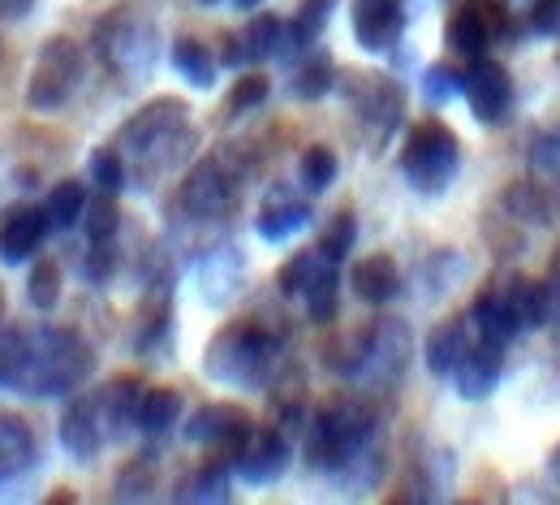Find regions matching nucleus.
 <instances>
[{
  "instance_id": "obj_29",
  "label": "nucleus",
  "mask_w": 560,
  "mask_h": 505,
  "mask_svg": "<svg viewBox=\"0 0 560 505\" xmlns=\"http://www.w3.org/2000/svg\"><path fill=\"white\" fill-rule=\"evenodd\" d=\"M324 264H332V260H324L319 255V246L315 251H298L284 268H280V277H277V286H280V294H289V298H302L306 294V286L319 277V268Z\"/></svg>"
},
{
  "instance_id": "obj_45",
  "label": "nucleus",
  "mask_w": 560,
  "mask_h": 505,
  "mask_svg": "<svg viewBox=\"0 0 560 505\" xmlns=\"http://www.w3.org/2000/svg\"><path fill=\"white\" fill-rule=\"evenodd\" d=\"M237 4H242V9H255V4H264V0H237Z\"/></svg>"
},
{
  "instance_id": "obj_13",
  "label": "nucleus",
  "mask_w": 560,
  "mask_h": 505,
  "mask_svg": "<svg viewBox=\"0 0 560 505\" xmlns=\"http://www.w3.org/2000/svg\"><path fill=\"white\" fill-rule=\"evenodd\" d=\"M289 440L277 433V428H264V433H250V440L242 445V454L233 458L237 462V475L246 484H277L280 475L289 471Z\"/></svg>"
},
{
  "instance_id": "obj_34",
  "label": "nucleus",
  "mask_w": 560,
  "mask_h": 505,
  "mask_svg": "<svg viewBox=\"0 0 560 505\" xmlns=\"http://www.w3.org/2000/svg\"><path fill=\"white\" fill-rule=\"evenodd\" d=\"M526 164H530V177L535 182H544V186H560V135H539L535 144H530V156H526Z\"/></svg>"
},
{
  "instance_id": "obj_6",
  "label": "nucleus",
  "mask_w": 560,
  "mask_h": 505,
  "mask_svg": "<svg viewBox=\"0 0 560 505\" xmlns=\"http://www.w3.org/2000/svg\"><path fill=\"white\" fill-rule=\"evenodd\" d=\"M82 87V48L70 35H57L39 48V61L31 70V87H26V104L35 113H57L66 108Z\"/></svg>"
},
{
  "instance_id": "obj_42",
  "label": "nucleus",
  "mask_w": 560,
  "mask_h": 505,
  "mask_svg": "<svg viewBox=\"0 0 560 505\" xmlns=\"http://www.w3.org/2000/svg\"><path fill=\"white\" fill-rule=\"evenodd\" d=\"M113 273V251H108V242H91V260H86V277L91 282H104Z\"/></svg>"
},
{
  "instance_id": "obj_40",
  "label": "nucleus",
  "mask_w": 560,
  "mask_h": 505,
  "mask_svg": "<svg viewBox=\"0 0 560 505\" xmlns=\"http://www.w3.org/2000/svg\"><path fill=\"white\" fill-rule=\"evenodd\" d=\"M82 225H86V233H91V242H108L113 233H117V204H113V195H104V199H95V204H86V213H82Z\"/></svg>"
},
{
  "instance_id": "obj_20",
  "label": "nucleus",
  "mask_w": 560,
  "mask_h": 505,
  "mask_svg": "<svg viewBox=\"0 0 560 505\" xmlns=\"http://www.w3.org/2000/svg\"><path fill=\"white\" fill-rule=\"evenodd\" d=\"M306 225H311V208L302 199H289V195H272L264 204L259 220H255V229H259L264 242H284V238H293Z\"/></svg>"
},
{
  "instance_id": "obj_19",
  "label": "nucleus",
  "mask_w": 560,
  "mask_h": 505,
  "mask_svg": "<svg viewBox=\"0 0 560 505\" xmlns=\"http://www.w3.org/2000/svg\"><path fill=\"white\" fill-rule=\"evenodd\" d=\"M466 351H470V333H466L462 320H444V324H435V329L427 333V346H422L427 371H431V376H453V367L462 363Z\"/></svg>"
},
{
  "instance_id": "obj_35",
  "label": "nucleus",
  "mask_w": 560,
  "mask_h": 505,
  "mask_svg": "<svg viewBox=\"0 0 560 505\" xmlns=\"http://www.w3.org/2000/svg\"><path fill=\"white\" fill-rule=\"evenodd\" d=\"M91 182L104 195H121V186H126V160H121L117 147H104V151L91 156Z\"/></svg>"
},
{
  "instance_id": "obj_25",
  "label": "nucleus",
  "mask_w": 560,
  "mask_h": 505,
  "mask_svg": "<svg viewBox=\"0 0 560 505\" xmlns=\"http://www.w3.org/2000/svg\"><path fill=\"white\" fill-rule=\"evenodd\" d=\"M242 53H246V66H259L268 57H280V39H284V22L272 13H259L242 35Z\"/></svg>"
},
{
  "instance_id": "obj_18",
  "label": "nucleus",
  "mask_w": 560,
  "mask_h": 505,
  "mask_svg": "<svg viewBox=\"0 0 560 505\" xmlns=\"http://www.w3.org/2000/svg\"><path fill=\"white\" fill-rule=\"evenodd\" d=\"M35 462V433L22 415H0V484L18 480Z\"/></svg>"
},
{
  "instance_id": "obj_46",
  "label": "nucleus",
  "mask_w": 560,
  "mask_h": 505,
  "mask_svg": "<svg viewBox=\"0 0 560 505\" xmlns=\"http://www.w3.org/2000/svg\"><path fill=\"white\" fill-rule=\"evenodd\" d=\"M203 4H220V0H203Z\"/></svg>"
},
{
  "instance_id": "obj_31",
  "label": "nucleus",
  "mask_w": 560,
  "mask_h": 505,
  "mask_svg": "<svg viewBox=\"0 0 560 505\" xmlns=\"http://www.w3.org/2000/svg\"><path fill=\"white\" fill-rule=\"evenodd\" d=\"M177 502H229V471H224L220 462L195 471V475L177 489Z\"/></svg>"
},
{
  "instance_id": "obj_2",
  "label": "nucleus",
  "mask_w": 560,
  "mask_h": 505,
  "mask_svg": "<svg viewBox=\"0 0 560 505\" xmlns=\"http://www.w3.org/2000/svg\"><path fill=\"white\" fill-rule=\"evenodd\" d=\"M91 367H95V359L78 333L39 329V333H26V367H22L18 389L31 398H61L91 376Z\"/></svg>"
},
{
  "instance_id": "obj_22",
  "label": "nucleus",
  "mask_w": 560,
  "mask_h": 505,
  "mask_svg": "<svg viewBox=\"0 0 560 505\" xmlns=\"http://www.w3.org/2000/svg\"><path fill=\"white\" fill-rule=\"evenodd\" d=\"M139 402H142L139 380H117V385H108V393H104V402H100L108 433L121 436V433H130V428H139Z\"/></svg>"
},
{
  "instance_id": "obj_8",
  "label": "nucleus",
  "mask_w": 560,
  "mask_h": 505,
  "mask_svg": "<svg viewBox=\"0 0 560 505\" xmlns=\"http://www.w3.org/2000/svg\"><path fill=\"white\" fill-rule=\"evenodd\" d=\"M462 95L479 126H500L509 122V108H513V78L500 61L475 57L470 70L462 73Z\"/></svg>"
},
{
  "instance_id": "obj_7",
  "label": "nucleus",
  "mask_w": 560,
  "mask_h": 505,
  "mask_svg": "<svg viewBox=\"0 0 560 505\" xmlns=\"http://www.w3.org/2000/svg\"><path fill=\"white\" fill-rule=\"evenodd\" d=\"M95 44H100V57L108 61V70L117 73L139 78L155 66V26L147 18H139L135 9L108 13L95 31Z\"/></svg>"
},
{
  "instance_id": "obj_41",
  "label": "nucleus",
  "mask_w": 560,
  "mask_h": 505,
  "mask_svg": "<svg viewBox=\"0 0 560 505\" xmlns=\"http://www.w3.org/2000/svg\"><path fill=\"white\" fill-rule=\"evenodd\" d=\"M530 26H535V35L557 39L560 35V0H535V9H530Z\"/></svg>"
},
{
  "instance_id": "obj_12",
  "label": "nucleus",
  "mask_w": 560,
  "mask_h": 505,
  "mask_svg": "<svg viewBox=\"0 0 560 505\" xmlns=\"http://www.w3.org/2000/svg\"><path fill=\"white\" fill-rule=\"evenodd\" d=\"M229 195H233V182L220 160H199L182 182V208L195 220L220 217L229 208Z\"/></svg>"
},
{
  "instance_id": "obj_11",
  "label": "nucleus",
  "mask_w": 560,
  "mask_h": 505,
  "mask_svg": "<svg viewBox=\"0 0 560 505\" xmlns=\"http://www.w3.org/2000/svg\"><path fill=\"white\" fill-rule=\"evenodd\" d=\"M406 31L401 0H353V39L366 53H388Z\"/></svg>"
},
{
  "instance_id": "obj_15",
  "label": "nucleus",
  "mask_w": 560,
  "mask_h": 505,
  "mask_svg": "<svg viewBox=\"0 0 560 505\" xmlns=\"http://www.w3.org/2000/svg\"><path fill=\"white\" fill-rule=\"evenodd\" d=\"M48 208H22V213H9V220L0 225V260L4 264H26L44 238H48Z\"/></svg>"
},
{
  "instance_id": "obj_5",
  "label": "nucleus",
  "mask_w": 560,
  "mask_h": 505,
  "mask_svg": "<svg viewBox=\"0 0 560 505\" xmlns=\"http://www.w3.org/2000/svg\"><path fill=\"white\" fill-rule=\"evenodd\" d=\"M186 104L182 100H151L147 108H139L126 130H121V147L142 160V169H168L177 160V144L190 139L186 126Z\"/></svg>"
},
{
  "instance_id": "obj_32",
  "label": "nucleus",
  "mask_w": 560,
  "mask_h": 505,
  "mask_svg": "<svg viewBox=\"0 0 560 505\" xmlns=\"http://www.w3.org/2000/svg\"><path fill=\"white\" fill-rule=\"evenodd\" d=\"M26 298L35 311H52L61 302V264L57 260H39L31 268V282H26Z\"/></svg>"
},
{
  "instance_id": "obj_24",
  "label": "nucleus",
  "mask_w": 560,
  "mask_h": 505,
  "mask_svg": "<svg viewBox=\"0 0 560 505\" xmlns=\"http://www.w3.org/2000/svg\"><path fill=\"white\" fill-rule=\"evenodd\" d=\"M504 208H509V217L526 220V225H552V199L544 195V182H517L513 191H504Z\"/></svg>"
},
{
  "instance_id": "obj_43",
  "label": "nucleus",
  "mask_w": 560,
  "mask_h": 505,
  "mask_svg": "<svg viewBox=\"0 0 560 505\" xmlns=\"http://www.w3.org/2000/svg\"><path fill=\"white\" fill-rule=\"evenodd\" d=\"M31 9H35V0H0V18H13V22L26 18Z\"/></svg>"
},
{
  "instance_id": "obj_3",
  "label": "nucleus",
  "mask_w": 560,
  "mask_h": 505,
  "mask_svg": "<svg viewBox=\"0 0 560 505\" xmlns=\"http://www.w3.org/2000/svg\"><path fill=\"white\" fill-rule=\"evenodd\" d=\"M272 363H277V337L259 324H229L208 346V376L220 385L259 389L268 380Z\"/></svg>"
},
{
  "instance_id": "obj_14",
  "label": "nucleus",
  "mask_w": 560,
  "mask_h": 505,
  "mask_svg": "<svg viewBox=\"0 0 560 505\" xmlns=\"http://www.w3.org/2000/svg\"><path fill=\"white\" fill-rule=\"evenodd\" d=\"M500 376H504V346H495V342H475L462 363L453 367V380H457V393L466 398V402H483L491 398V389L500 385Z\"/></svg>"
},
{
  "instance_id": "obj_17",
  "label": "nucleus",
  "mask_w": 560,
  "mask_h": 505,
  "mask_svg": "<svg viewBox=\"0 0 560 505\" xmlns=\"http://www.w3.org/2000/svg\"><path fill=\"white\" fill-rule=\"evenodd\" d=\"M350 282H353V294L362 302L384 307V302H393L401 294V268H397L393 255H366V260L353 264Z\"/></svg>"
},
{
  "instance_id": "obj_10",
  "label": "nucleus",
  "mask_w": 560,
  "mask_h": 505,
  "mask_svg": "<svg viewBox=\"0 0 560 505\" xmlns=\"http://www.w3.org/2000/svg\"><path fill=\"white\" fill-rule=\"evenodd\" d=\"M495 31H509V22L495 13V4H462V9H453L448 26H444V44L457 57H470L475 61V57L488 53Z\"/></svg>"
},
{
  "instance_id": "obj_26",
  "label": "nucleus",
  "mask_w": 560,
  "mask_h": 505,
  "mask_svg": "<svg viewBox=\"0 0 560 505\" xmlns=\"http://www.w3.org/2000/svg\"><path fill=\"white\" fill-rule=\"evenodd\" d=\"M337 173H341V160H337V151L324 144H311L302 151V160H298V177H302V186L311 191V195H324L332 182H337Z\"/></svg>"
},
{
  "instance_id": "obj_30",
  "label": "nucleus",
  "mask_w": 560,
  "mask_h": 505,
  "mask_svg": "<svg viewBox=\"0 0 560 505\" xmlns=\"http://www.w3.org/2000/svg\"><path fill=\"white\" fill-rule=\"evenodd\" d=\"M337 264H324L319 268V277L306 286V311H311V320L315 324H328V320H337Z\"/></svg>"
},
{
  "instance_id": "obj_38",
  "label": "nucleus",
  "mask_w": 560,
  "mask_h": 505,
  "mask_svg": "<svg viewBox=\"0 0 560 505\" xmlns=\"http://www.w3.org/2000/svg\"><path fill=\"white\" fill-rule=\"evenodd\" d=\"M268 91H272V82H268L264 73H242V78L233 82V91H229V113L242 117V113L259 108V104L268 100Z\"/></svg>"
},
{
  "instance_id": "obj_28",
  "label": "nucleus",
  "mask_w": 560,
  "mask_h": 505,
  "mask_svg": "<svg viewBox=\"0 0 560 505\" xmlns=\"http://www.w3.org/2000/svg\"><path fill=\"white\" fill-rule=\"evenodd\" d=\"M332 57L328 53H315L311 61H302V70L293 73V82H289V91H293V100H324L328 91H332Z\"/></svg>"
},
{
  "instance_id": "obj_44",
  "label": "nucleus",
  "mask_w": 560,
  "mask_h": 505,
  "mask_svg": "<svg viewBox=\"0 0 560 505\" xmlns=\"http://www.w3.org/2000/svg\"><path fill=\"white\" fill-rule=\"evenodd\" d=\"M552 475L560 480V445H557V454H552Z\"/></svg>"
},
{
  "instance_id": "obj_23",
  "label": "nucleus",
  "mask_w": 560,
  "mask_h": 505,
  "mask_svg": "<svg viewBox=\"0 0 560 505\" xmlns=\"http://www.w3.org/2000/svg\"><path fill=\"white\" fill-rule=\"evenodd\" d=\"M182 420V393L177 389H147L139 402V433L164 436Z\"/></svg>"
},
{
  "instance_id": "obj_36",
  "label": "nucleus",
  "mask_w": 560,
  "mask_h": 505,
  "mask_svg": "<svg viewBox=\"0 0 560 505\" xmlns=\"http://www.w3.org/2000/svg\"><path fill=\"white\" fill-rule=\"evenodd\" d=\"M353 238H358V220H353V213H337V220H332V225L324 229V238H319V255L332 260V264H341V260L353 251Z\"/></svg>"
},
{
  "instance_id": "obj_1",
  "label": "nucleus",
  "mask_w": 560,
  "mask_h": 505,
  "mask_svg": "<svg viewBox=\"0 0 560 505\" xmlns=\"http://www.w3.org/2000/svg\"><path fill=\"white\" fill-rule=\"evenodd\" d=\"M371 440H375V411L358 398H337L315 415L306 433V458L315 471L346 475L353 462L371 454Z\"/></svg>"
},
{
  "instance_id": "obj_47",
  "label": "nucleus",
  "mask_w": 560,
  "mask_h": 505,
  "mask_svg": "<svg viewBox=\"0 0 560 505\" xmlns=\"http://www.w3.org/2000/svg\"><path fill=\"white\" fill-rule=\"evenodd\" d=\"M557 66H560V53H557Z\"/></svg>"
},
{
  "instance_id": "obj_16",
  "label": "nucleus",
  "mask_w": 560,
  "mask_h": 505,
  "mask_svg": "<svg viewBox=\"0 0 560 505\" xmlns=\"http://www.w3.org/2000/svg\"><path fill=\"white\" fill-rule=\"evenodd\" d=\"M61 445L70 449L78 462H91L104 445V428H100V402L78 398L70 411L61 415Z\"/></svg>"
},
{
  "instance_id": "obj_39",
  "label": "nucleus",
  "mask_w": 560,
  "mask_h": 505,
  "mask_svg": "<svg viewBox=\"0 0 560 505\" xmlns=\"http://www.w3.org/2000/svg\"><path fill=\"white\" fill-rule=\"evenodd\" d=\"M151 484H155V462H151V458L130 462V467L121 471V480H117V502H142V497L151 493Z\"/></svg>"
},
{
  "instance_id": "obj_33",
  "label": "nucleus",
  "mask_w": 560,
  "mask_h": 505,
  "mask_svg": "<svg viewBox=\"0 0 560 505\" xmlns=\"http://www.w3.org/2000/svg\"><path fill=\"white\" fill-rule=\"evenodd\" d=\"M86 213V191L82 182H61L52 195H48V220L52 229H73Z\"/></svg>"
},
{
  "instance_id": "obj_4",
  "label": "nucleus",
  "mask_w": 560,
  "mask_h": 505,
  "mask_svg": "<svg viewBox=\"0 0 560 505\" xmlns=\"http://www.w3.org/2000/svg\"><path fill=\"white\" fill-rule=\"evenodd\" d=\"M462 169V144L444 122H419L401 147V177L419 195H444Z\"/></svg>"
},
{
  "instance_id": "obj_37",
  "label": "nucleus",
  "mask_w": 560,
  "mask_h": 505,
  "mask_svg": "<svg viewBox=\"0 0 560 505\" xmlns=\"http://www.w3.org/2000/svg\"><path fill=\"white\" fill-rule=\"evenodd\" d=\"M453 95H462V73L453 70V66H427V73H422V100L431 108H440Z\"/></svg>"
},
{
  "instance_id": "obj_21",
  "label": "nucleus",
  "mask_w": 560,
  "mask_h": 505,
  "mask_svg": "<svg viewBox=\"0 0 560 505\" xmlns=\"http://www.w3.org/2000/svg\"><path fill=\"white\" fill-rule=\"evenodd\" d=\"M332 4H337V0H302L298 13H293V22L284 26L280 53H289V48H293V53H298V48L306 53V48L324 35V26H328V18H332Z\"/></svg>"
},
{
  "instance_id": "obj_9",
  "label": "nucleus",
  "mask_w": 560,
  "mask_h": 505,
  "mask_svg": "<svg viewBox=\"0 0 560 505\" xmlns=\"http://www.w3.org/2000/svg\"><path fill=\"white\" fill-rule=\"evenodd\" d=\"M250 420H246V411H237V406H229V402H211V406H199L195 415H190V424H186V440L190 445H203L211 454H224V458H237L242 454V445L250 440Z\"/></svg>"
},
{
  "instance_id": "obj_27",
  "label": "nucleus",
  "mask_w": 560,
  "mask_h": 505,
  "mask_svg": "<svg viewBox=\"0 0 560 505\" xmlns=\"http://www.w3.org/2000/svg\"><path fill=\"white\" fill-rule=\"evenodd\" d=\"M173 66L199 91H208L211 82H215V57L208 53V44H199V39H177L173 44Z\"/></svg>"
}]
</instances>
